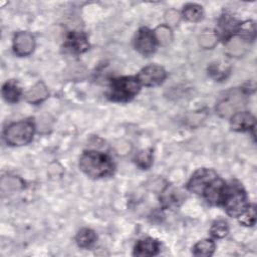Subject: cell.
<instances>
[{
	"label": "cell",
	"mask_w": 257,
	"mask_h": 257,
	"mask_svg": "<svg viewBox=\"0 0 257 257\" xmlns=\"http://www.w3.org/2000/svg\"><path fill=\"white\" fill-rule=\"evenodd\" d=\"M140 91V82L137 78L124 76L114 79L110 84L108 96L114 101H127Z\"/></svg>",
	"instance_id": "obj_2"
},
{
	"label": "cell",
	"mask_w": 257,
	"mask_h": 257,
	"mask_svg": "<svg viewBox=\"0 0 257 257\" xmlns=\"http://www.w3.org/2000/svg\"><path fill=\"white\" fill-rule=\"evenodd\" d=\"M156 40L163 45L168 44L172 40V31L171 29L166 25H161L156 28L154 32Z\"/></svg>",
	"instance_id": "obj_23"
},
{
	"label": "cell",
	"mask_w": 257,
	"mask_h": 257,
	"mask_svg": "<svg viewBox=\"0 0 257 257\" xmlns=\"http://www.w3.org/2000/svg\"><path fill=\"white\" fill-rule=\"evenodd\" d=\"M157 40L155 38L154 32L148 28H141L137 33L135 39L136 49L143 55H150L156 49Z\"/></svg>",
	"instance_id": "obj_8"
},
{
	"label": "cell",
	"mask_w": 257,
	"mask_h": 257,
	"mask_svg": "<svg viewBox=\"0 0 257 257\" xmlns=\"http://www.w3.org/2000/svg\"><path fill=\"white\" fill-rule=\"evenodd\" d=\"M210 232L211 234L216 237V238H223L227 235L228 233V225L225 221L223 220H219V221H216L211 229H210Z\"/></svg>",
	"instance_id": "obj_27"
},
{
	"label": "cell",
	"mask_w": 257,
	"mask_h": 257,
	"mask_svg": "<svg viewBox=\"0 0 257 257\" xmlns=\"http://www.w3.org/2000/svg\"><path fill=\"white\" fill-rule=\"evenodd\" d=\"M227 187L223 180L216 178L207 186L203 194L209 203L216 205L223 203Z\"/></svg>",
	"instance_id": "obj_9"
},
{
	"label": "cell",
	"mask_w": 257,
	"mask_h": 257,
	"mask_svg": "<svg viewBox=\"0 0 257 257\" xmlns=\"http://www.w3.org/2000/svg\"><path fill=\"white\" fill-rule=\"evenodd\" d=\"M245 103L246 97L244 93L239 89H232L218 102L216 110L221 116L227 117L238 112L239 109L245 106Z\"/></svg>",
	"instance_id": "obj_5"
},
{
	"label": "cell",
	"mask_w": 257,
	"mask_h": 257,
	"mask_svg": "<svg viewBox=\"0 0 257 257\" xmlns=\"http://www.w3.org/2000/svg\"><path fill=\"white\" fill-rule=\"evenodd\" d=\"M238 27H239V23L230 15H223L220 20H219V24H218V34L220 36V38L225 39V40H229L232 35L238 31Z\"/></svg>",
	"instance_id": "obj_12"
},
{
	"label": "cell",
	"mask_w": 257,
	"mask_h": 257,
	"mask_svg": "<svg viewBox=\"0 0 257 257\" xmlns=\"http://www.w3.org/2000/svg\"><path fill=\"white\" fill-rule=\"evenodd\" d=\"M95 240H96L95 233L91 229H88V228L81 229L76 235V242H77L78 246H80L82 248H87V247L91 246Z\"/></svg>",
	"instance_id": "obj_18"
},
{
	"label": "cell",
	"mask_w": 257,
	"mask_h": 257,
	"mask_svg": "<svg viewBox=\"0 0 257 257\" xmlns=\"http://www.w3.org/2000/svg\"><path fill=\"white\" fill-rule=\"evenodd\" d=\"M21 94V89L15 80L7 81L2 87V95L8 102H16Z\"/></svg>",
	"instance_id": "obj_16"
},
{
	"label": "cell",
	"mask_w": 257,
	"mask_h": 257,
	"mask_svg": "<svg viewBox=\"0 0 257 257\" xmlns=\"http://www.w3.org/2000/svg\"><path fill=\"white\" fill-rule=\"evenodd\" d=\"M166 78V71L159 65H149L143 68L138 74L137 79L140 84L145 86H154L162 83Z\"/></svg>",
	"instance_id": "obj_6"
},
{
	"label": "cell",
	"mask_w": 257,
	"mask_h": 257,
	"mask_svg": "<svg viewBox=\"0 0 257 257\" xmlns=\"http://www.w3.org/2000/svg\"><path fill=\"white\" fill-rule=\"evenodd\" d=\"M223 204L227 213L232 217H238L248 207L246 194L239 185L227 188Z\"/></svg>",
	"instance_id": "obj_4"
},
{
	"label": "cell",
	"mask_w": 257,
	"mask_h": 257,
	"mask_svg": "<svg viewBox=\"0 0 257 257\" xmlns=\"http://www.w3.org/2000/svg\"><path fill=\"white\" fill-rule=\"evenodd\" d=\"M239 221L240 223H242L243 225L246 226H252L255 223V219H256V211L254 207L248 206L239 216Z\"/></svg>",
	"instance_id": "obj_26"
},
{
	"label": "cell",
	"mask_w": 257,
	"mask_h": 257,
	"mask_svg": "<svg viewBox=\"0 0 257 257\" xmlns=\"http://www.w3.org/2000/svg\"><path fill=\"white\" fill-rule=\"evenodd\" d=\"M215 250V243L210 239H205L198 242L193 249L196 256H211Z\"/></svg>",
	"instance_id": "obj_20"
},
{
	"label": "cell",
	"mask_w": 257,
	"mask_h": 257,
	"mask_svg": "<svg viewBox=\"0 0 257 257\" xmlns=\"http://www.w3.org/2000/svg\"><path fill=\"white\" fill-rule=\"evenodd\" d=\"M137 165L142 169H148L153 163V153L151 149L140 152L136 157Z\"/></svg>",
	"instance_id": "obj_24"
},
{
	"label": "cell",
	"mask_w": 257,
	"mask_h": 257,
	"mask_svg": "<svg viewBox=\"0 0 257 257\" xmlns=\"http://www.w3.org/2000/svg\"><path fill=\"white\" fill-rule=\"evenodd\" d=\"M217 34L212 31H205L199 36L200 45L204 48H213L217 43Z\"/></svg>",
	"instance_id": "obj_25"
},
{
	"label": "cell",
	"mask_w": 257,
	"mask_h": 257,
	"mask_svg": "<svg viewBox=\"0 0 257 257\" xmlns=\"http://www.w3.org/2000/svg\"><path fill=\"white\" fill-rule=\"evenodd\" d=\"M48 96V90L45 84L41 81L35 83L25 93V98L28 102L36 104L43 101Z\"/></svg>",
	"instance_id": "obj_15"
},
{
	"label": "cell",
	"mask_w": 257,
	"mask_h": 257,
	"mask_svg": "<svg viewBox=\"0 0 257 257\" xmlns=\"http://www.w3.org/2000/svg\"><path fill=\"white\" fill-rule=\"evenodd\" d=\"M217 178L216 173L209 169L198 170L188 183V189L196 194H203L207 186Z\"/></svg>",
	"instance_id": "obj_7"
},
{
	"label": "cell",
	"mask_w": 257,
	"mask_h": 257,
	"mask_svg": "<svg viewBox=\"0 0 257 257\" xmlns=\"http://www.w3.org/2000/svg\"><path fill=\"white\" fill-rule=\"evenodd\" d=\"M66 47L73 53H82L89 47L85 34L81 32H71L66 41Z\"/></svg>",
	"instance_id": "obj_13"
},
{
	"label": "cell",
	"mask_w": 257,
	"mask_h": 257,
	"mask_svg": "<svg viewBox=\"0 0 257 257\" xmlns=\"http://www.w3.org/2000/svg\"><path fill=\"white\" fill-rule=\"evenodd\" d=\"M238 32L240 37L246 41L252 40L255 37V24L252 21H245L242 24H239Z\"/></svg>",
	"instance_id": "obj_22"
},
{
	"label": "cell",
	"mask_w": 257,
	"mask_h": 257,
	"mask_svg": "<svg viewBox=\"0 0 257 257\" xmlns=\"http://www.w3.org/2000/svg\"><path fill=\"white\" fill-rule=\"evenodd\" d=\"M247 41L241 37L230 38L227 41V52L233 56H241L247 51Z\"/></svg>",
	"instance_id": "obj_17"
},
{
	"label": "cell",
	"mask_w": 257,
	"mask_h": 257,
	"mask_svg": "<svg viewBox=\"0 0 257 257\" xmlns=\"http://www.w3.org/2000/svg\"><path fill=\"white\" fill-rule=\"evenodd\" d=\"M183 16L191 22H197L203 17V9L197 4H188L184 7Z\"/></svg>",
	"instance_id": "obj_21"
},
{
	"label": "cell",
	"mask_w": 257,
	"mask_h": 257,
	"mask_svg": "<svg viewBox=\"0 0 257 257\" xmlns=\"http://www.w3.org/2000/svg\"><path fill=\"white\" fill-rule=\"evenodd\" d=\"M166 20L169 24L175 25L179 22L180 20V14L176 10H170L166 14Z\"/></svg>",
	"instance_id": "obj_28"
},
{
	"label": "cell",
	"mask_w": 257,
	"mask_h": 257,
	"mask_svg": "<svg viewBox=\"0 0 257 257\" xmlns=\"http://www.w3.org/2000/svg\"><path fill=\"white\" fill-rule=\"evenodd\" d=\"M79 168L88 177L97 179L109 176L113 171V164L106 155L90 151L80 157Z\"/></svg>",
	"instance_id": "obj_1"
},
{
	"label": "cell",
	"mask_w": 257,
	"mask_h": 257,
	"mask_svg": "<svg viewBox=\"0 0 257 257\" xmlns=\"http://www.w3.org/2000/svg\"><path fill=\"white\" fill-rule=\"evenodd\" d=\"M230 124L232 130L237 132H244L254 127L255 118L251 113L247 111H238L232 115Z\"/></svg>",
	"instance_id": "obj_11"
},
{
	"label": "cell",
	"mask_w": 257,
	"mask_h": 257,
	"mask_svg": "<svg viewBox=\"0 0 257 257\" xmlns=\"http://www.w3.org/2000/svg\"><path fill=\"white\" fill-rule=\"evenodd\" d=\"M35 47V41L33 36L26 31L18 32L13 41V48L17 55L26 56L29 55Z\"/></svg>",
	"instance_id": "obj_10"
},
{
	"label": "cell",
	"mask_w": 257,
	"mask_h": 257,
	"mask_svg": "<svg viewBox=\"0 0 257 257\" xmlns=\"http://www.w3.org/2000/svg\"><path fill=\"white\" fill-rule=\"evenodd\" d=\"M34 135V125L29 120L11 123L4 132L7 144L11 146H23L31 142Z\"/></svg>",
	"instance_id": "obj_3"
},
{
	"label": "cell",
	"mask_w": 257,
	"mask_h": 257,
	"mask_svg": "<svg viewBox=\"0 0 257 257\" xmlns=\"http://www.w3.org/2000/svg\"><path fill=\"white\" fill-rule=\"evenodd\" d=\"M159 244L156 240L152 238H146L140 240L136 247L134 254L137 256H153L158 253Z\"/></svg>",
	"instance_id": "obj_14"
},
{
	"label": "cell",
	"mask_w": 257,
	"mask_h": 257,
	"mask_svg": "<svg viewBox=\"0 0 257 257\" xmlns=\"http://www.w3.org/2000/svg\"><path fill=\"white\" fill-rule=\"evenodd\" d=\"M23 187V183L20 179L15 177H3L1 180V191L4 195L5 193H11L20 190Z\"/></svg>",
	"instance_id": "obj_19"
}]
</instances>
